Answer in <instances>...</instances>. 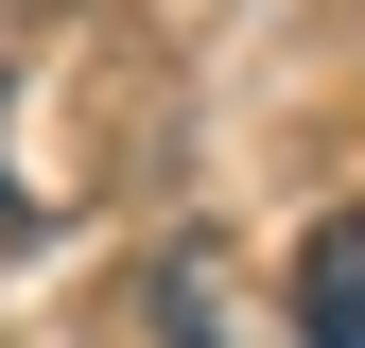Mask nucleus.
<instances>
[{"instance_id": "f257e3e1", "label": "nucleus", "mask_w": 365, "mask_h": 348, "mask_svg": "<svg viewBox=\"0 0 365 348\" xmlns=\"http://www.w3.org/2000/svg\"><path fill=\"white\" fill-rule=\"evenodd\" d=\"M296 348H365V209H331L296 244Z\"/></svg>"}]
</instances>
